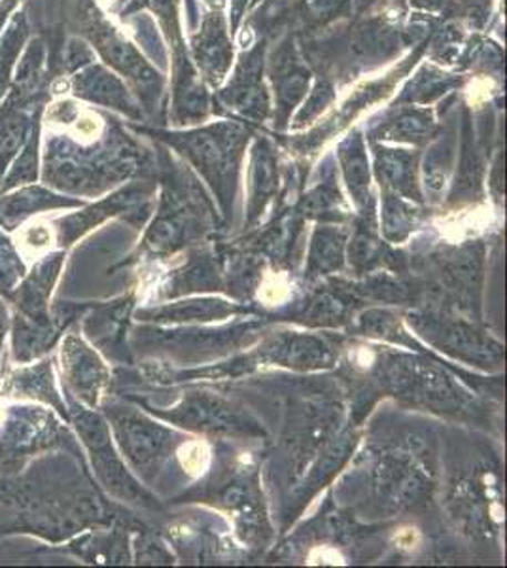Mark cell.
<instances>
[{
    "label": "cell",
    "mask_w": 507,
    "mask_h": 568,
    "mask_svg": "<svg viewBox=\"0 0 507 568\" xmlns=\"http://www.w3.org/2000/svg\"><path fill=\"white\" fill-rule=\"evenodd\" d=\"M195 59L212 84H219L232 63V44L225 34L224 20L220 13L206 18L200 37L193 40Z\"/></svg>",
    "instance_id": "6da1fadb"
},
{
    "label": "cell",
    "mask_w": 507,
    "mask_h": 568,
    "mask_svg": "<svg viewBox=\"0 0 507 568\" xmlns=\"http://www.w3.org/2000/svg\"><path fill=\"white\" fill-rule=\"evenodd\" d=\"M273 80L281 106H294L297 99L302 98L303 91L307 90V69L300 65L288 44L281 48L273 59Z\"/></svg>",
    "instance_id": "7a4b0ae2"
},
{
    "label": "cell",
    "mask_w": 507,
    "mask_h": 568,
    "mask_svg": "<svg viewBox=\"0 0 507 568\" xmlns=\"http://www.w3.org/2000/svg\"><path fill=\"white\" fill-rule=\"evenodd\" d=\"M201 446H187L182 449V463L190 471H197L203 468V457H195L200 452Z\"/></svg>",
    "instance_id": "3957f363"
},
{
    "label": "cell",
    "mask_w": 507,
    "mask_h": 568,
    "mask_svg": "<svg viewBox=\"0 0 507 568\" xmlns=\"http://www.w3.org/2000/svg\"><path fill=\"white\" fill-rule=\"evenodd\" d=\"M466 4H468L471 18H474V13L476 16L483 13V18H485V13H487L488 7H490V0H466Z\"/></svg>",
    "instance_id": "277c9868"
},
{
    "label": "cell",
    "mask_w": 507,
    "mask_h": 568,
    "mask_svg": "<svg viewBox=\"0 0 507 568\" xmlns=\"http://www.w3.org/2000/svg\"><path fill=\"white\" fill-rule=\"evenodd\" d=\"M412 2L420 8H439L445 4V0H412Z\"/></svg>",
    "instance_id": "5b68a950"
},
{
    "label": "cell",
    "mask_w": 507,
    "mask_h": 568,
    "mask_svg": "<svg viewBox=\"0 0 507 568\" xmlns=\"http://www.w3.org/2000/svg\"><path fill=\"white\" fill-rule=\"evenodd\" d=\"M2 326H4V311L0 310V337H2Z\"/></svg>",
    "instance_id": "8992f818"
},
{
    "label": "cell",
    "mask_w": 507,
    "mask_h": 568,
    "mask_svg": "<svg viewBox=\"0 0 507 568\" xmlns=\"http://www.w3.org/2000/svg\"><path fill=\"white\" fill-rule=\"evenodd\" d=\"M206 2H211V4H214V7H216V4H219V7L224 4V0H206Z\"/></svg>",
    "instance_id": "52a82bcc"
}]
</instances>
